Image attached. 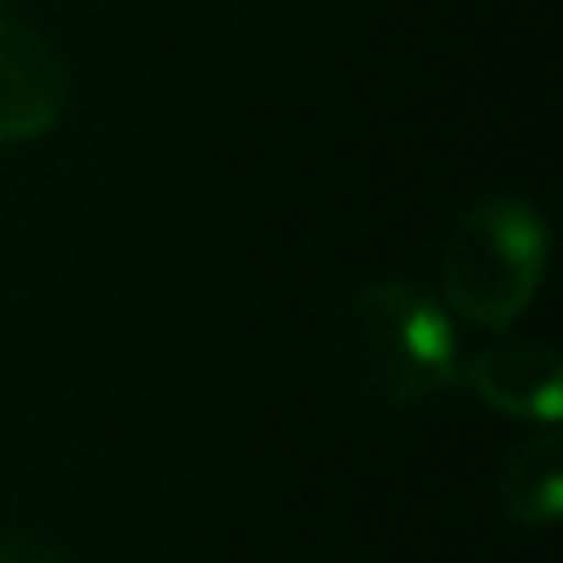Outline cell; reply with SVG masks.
<instances>
[{
	"mask_svg": "<svg viewBox=\"0 0 563 563\" xmlns=\"http://www.w3.org/2000/svg\"><path fill=\"white\" fill-rule=\"evenodd\" d=\"M343 347L352 378L391 405H413L457 378L449 312L413 282H369L347 303Z\"/></svg>",
	"mask_w": 563,
	"mask_h": 563,
	"instance_id": "1",
	"label": "cell"
},
{
	"mask_svg": "<svg viewBox=\"0 0 563 563\" xmlns=\"http://www.w3.org/2000/svg\"><path fill=\"white\" fill-rule=\"evenodd\" d=\"M457 374L497 413L523 422H559L563 413V356L541 339H497Z\"/></svg>",
	"mask_w": 563,
	"mask_h": 563,
	"instance_id": "4",
	"label": "cell"
},
{
	"mask_svg": "<svg viewBox=\"0 0 563 563\" xmlns=\"http://www.w3.org/2000/svg\"><path fill=\"white\" fill-rule=\"evenodd\" d=\"M0 563H62V554L48 550V545L35 541V537L4 532V537H0Z\"/></svg>",
	"mask_w": 563,
	"mask_h": 563,
	"instance_id": "6",
	"label": "cell"
},
{
	"mask_svg": "<svg viewBox=\"0 0 563 563\" xmlns=\"http://www.w3.org/2000/svg\"><path fill=\"white\" fill-rule=\"evenodd\" d=\"M545 224L528 202L484 198L453 224L444 242V299L471 325L506 330L528 312L545 273Z\"/></svg>",
	"mask_w": 563,
	"mask_h": 563,
	"instance_id": "2",
	"label": "cell"
},
{
	"mask_svg": "<svg viewBox=\"0 0 563 563\" xmlns=\"http://www.w3.org/2000/svg\"><path fill=\"white\" fill-rule=\"evenodd\" d=\"M70 75L57 48L26 22L0 18V141H31L66 110Z\"/></svg>",
	"mask_w": 563,
	"mask_h": 563,
	"instance_id": "3",
	"label": "cell"
},
{
	"mask_svg": "<svg viewBox=\"0 0 563 563\" xmlns=\"http://www.w3.org/2000/svg\"><path fill=\"white\" fill-rule=\"evenodd\" d=\"M497 501L515 523H554L563 515V440L554 431L523 440L506 457Z\"/></svg>",
	"mask_w": 563,
	"mask_h": 563,
	"instance_id": "5",
	"label": "cell"
}]
</instances>
